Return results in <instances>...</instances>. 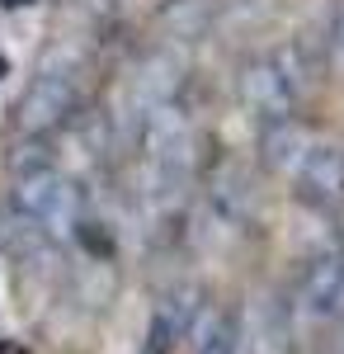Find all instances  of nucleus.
Here are the masks:
<instances>
[{"mask_svg": "<svg viewBox=\"0 0 344 354\" xmlns=\"http://www.w3.org/2000/svg\"><path fill=\"white\" fill-rule=\"evenodd\" d=\"M10 208L15 218L43 232V236H66L76 232V185L57 170V165H38V170H19L10 175Z\"/></svg>", "mask_w": 344, "mask_h": 354, "instance_id": "f257e3e1", "label": "nucleus"}, {"mask_svg": "<svg viewBox=\"0 0 344 354\" xmlns=\"http://www.w3.org/2000/svg\"><path fill=\"white\" fill-rule=\"evenodd\" d=\"M236 90H240V104L245 113L255 118V128H274V123H292V109H297V85L292 76L283 71V62L274 53L265 57H250L245 66H240L236 76Z\"/></svg>", "mask_w": 344, "mask_h": 354, "instance_id": "f03ea898", "label": "nucleus"}, {"mask_svg": "<svg viewBox=\"0 0 344 354\" xmlns=\"http://www.w3.org/2000/svg\"><path fill=\"white\" fill-rule=\"evenodd\" d=\"M15 123L24 137H52L66 123H76V81L66 71H43L33 76L28 90L19 95Z\"/></svg>", "mask_w": 344, "mask_h": 354, "instance_id": "7ed1b4c3", "label": "nucleus"}, {"mask_svg": "<svg viewBox=\"0 0 344 354\" xmlns=\"http://www.w3.org/2000/svg\"><path fill=\"white\" fill-rule=\"evenodd\" d=\"M292 194L297 203L316 213H340L344 208V142H312L302 161L292 165Z\"/></svg>", "mask_w": 344, "mask_h": 354, "instance_id": "20e7f679", "label": "nucleus"}, {"mask_svg": "<svg viewBox=\"0 0 344 354\" xmlns=\"http://www.w3.org/2000/svg\"><path fill=\"white\" fill-rule=\"evenodd\" d=\"M297 298H302V312L316 317V322L340 317L344 312V245H325L316 255H307L302 279H297Z\"/></svg>", "mask_w": 344, "mask_h": 354, "instance_id": "39448f33", "label": "nucleus"}, {"mask_svg": "<svg viewBox=\"0 0 344 354\" xmlns=\"http://www.w3.org/2000/svg\"><path fill=\"white\" fill-rule=\"evenodd\" d=\"M250 354H297L292 340V307L278 293H265L250 307Z\"/></svg>", "mask_w": 344, "mask_h": 354, "instance_id": "423d86ee", "label": "nucleus"}, {"mask_svg": "<svg viewBox=\"0 0 344 354\" xmlns=\"http://www.w3.org/2000/svg\"><path fill=\"white\" fill-rule=\"evenodd\" d=\"M240 340H245L240 317L222 302L198 307L189 322V354H240Z\"/></svg>", "mask_w": 344, "mask_h": 354, "instance_id": "0eeeda50", "label": "nucleus"}, {"mask_svg": "<svg viewBox=\"0 0 344 354\" xmlns=\"http://www.w3.org/2000/svg\"><path fill=\"white\" fill-rule=\"evenodd\" d=\"M160 24H165L170 38L193 43V38H203V33L212 28V0H165Z\"/></svg>", "mask_w": 344, "mask_h": 354, "instance_id": "6e6552de", "label": "nucleus"}, {"mask_svg": "<svg viewBox=\"0 0 344 354\" xmlns=\"http://www.w3.org/2000/svg\"><path fill=\"white\" fill-rule=\"evenodd\" d=\"M260 147H265V161L269 165H283V170H292V165L302 161V137H297V123H274V128H260Z\"/></svg>", "mask_w": 344, "mask_h": 354, "instance_id": "1a4fd4ad", "label": "nucleus"}, {"mask_svg": "<svg viewBox=\"0 0 344 354\" xmlns=\"http://www.w3.org/2000/svg\"><path fill=\"white\" fill-rule=\"evenodd\" d=\"M325 48H330V57H335V62H344V0H335V10H330Z\"/></svg>", "mask_w": 344, "mask_h": 354, "instance_id": "9d476101", "label": "nucleus"}, {"mask_svg": "<svg viewBox=\"0 0 344 354\" xmlns=\"http://www.w3.org/2000/svg\"><path fill=\"white\" fill-rule=\"evenodd\" d=\"M90 5H99V10H104V5H113V0H90Z\"/></svg>", "mask_w": 344, "mask_h": 354, "instance_id": "9b49d317", "label": "nucleus"}]
</instances>
